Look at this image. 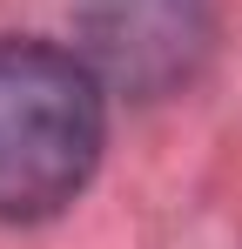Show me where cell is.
<instances>
[{
	"mask_svg": "<svg viewBox=\"0 0 242 249\" xmlns=\"http://www.w3.org/2000/svg\"><path fill=\"white\" fill-rule=\"evenodd\" d=\"M101 81L47 41H0V215L40 222L68 209L101 162Z\"/></svg>",
	"mask_w": 242,
	"mask_h": 249,
	"instance_id": "cell-1",
	"label": "cell"
}]
</instances>
